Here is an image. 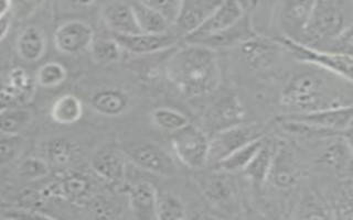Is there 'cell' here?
<instances>
[{
	"mask_svg": "<svg viewBox=\"0 0 353 220\" xmlns=\"http://www.w3.org/2000/svg\"><path fill=\"white\" fill-rule=\"evenodd\" d=\"M256 34L259 33L254 29L252 14H244L239 21L225 30L192 44H200L213 50L225 49L239 47L241 43Z\"/></svg>",
	"mask_w": 353,
	"mask_h": 220,
	"instance_id": "obj_18",
	"label": "cell"
},
{
	"mask_svg": "<svg viewBox=\"0 0 353 220\" xmlns=\"http://www.w3.org/2000/svg\"><path fill=\"white\" fill-rule=\"evenodd\" d=\"M314 3L316 0H277L274 19L281 36L301 41Z\"/></svg>",
	"mask_w": 353,
	"mask_h": 220,
	"instance_id": "obj_8",
	"label": "cell"
},
{
	"mask_svg": "<svg viewBox=\"0 0 353 220\" xmlns=\"http://www.w3.org/2000/svg\"><path fill=\"white\" fill-rule=\"evenodd\" d=\"M82 102L72 94L59 97L51 108V118L62 126L75 124L82 118Z\"/></svg>",
	"mask_w": 353,
	"mask_h": 220,
	"instance_id": "obj_28",
	"label": "cell"
},
{
	"mask_svg": "<svg viewBox=\"0 0 353 220\" xmlns=\"http://www.w3.org/2000/svg\"><path fill=\"white\" fill-rule=\"evenodd\" d=\"M64 1L74 9H88L97 3V0H64Z\"/></svg>",
	"mask_w": 353,
	"mask_h": 220,
	"instance_id": "obj_40",
	"label": "cell"
},
{
	"mask_svg": "<svg viewBox=\"0 0 353 220\" xmlns=\"http://www.w3.org/2000/svg\"><path fill=\"white\" fill-rule=\"evenodd\" d=\"M121 151L127 160L141 170L161 176H170L176 173L174 159L168 152L154 143H130Z\"/></svg>",
	"mask_w": 353,
	"mask_h": 220,
	"instance_id": "obj_9",
	"label": "cell"
},
{
	"mask_svg": "<svg viewBox=\"0 0 353 220\" xmlns=\"http://www.w3.org/2000/svg\"><path fill=\"white\" fill-rule=\"evenodd\" d=\"M3 217L11 218V219H49V218H52L49 214H42L41 212H34V210H10Z\"/></svg>",
	"mask_w": 353,
	"mask_h": 220,
	"instance_id": "obj_39",
	"label": "cell"
},
{
	"mask_svg": "<svg viewBox=\"0 0 353 220\" xmlns=\"http://www.w3.org/2000/svg\"><path fill=\"white\" fill-rule=\"evenodd\" d=\"M126 157L113 148H102L94 154L91 168L95 175L110 185H121L126 176Z\"/></svg>",
	"mask_w": 353,
	"mask_h": 220,
	"instance_id": "obj_15",
	"label": "cell"
},
{
	"mask_svg": "<svg viewBox=\"0 0 353 220\" xmlns=\"http://www.w3.org/2000/svg\"><path fill=\"white\" fill-rule=\"evenodd\" d=\"M130 3L141 32L161 34L171 30L170 23L161 14H158L157 11L149 8L138 0H132Z\"/></svg>",
	"mask_w": 353,
	"mask_h": 220,
	"instance_id": "obj_27",
	"label": "cell"
},
{
	"mask_svg": "<svg viewBox=\"0 0 353 220\" xmlns=\"http://www.w3.org/2000/svg\"><path fill=\"white\" fill-rule=\"evenodd\" d=\"M138 1L157 11L158 14H161L172 27L179 12L182 0H138Z\"/></svg>",
	"mask_w": 353,
	"mask_h": 220,
	"instance_id": "obj_37",
	"label": "cell"
},
{
	"mask_svg": "<svg viewBox=\"0 0 353 220\" xmlns=\"http://www.w3.org/2000/svg\"><path fill=\"white\" fill-rule=\"evenodd\" d=\"M279 150L275 151L270 176H272L277 186L288 187L294 184L297 179L295 160L290 148H281Z\"/></svg>",
	"mask_w": 353,
	"mask_h": 220,
	"instance_id": "obj_26",
	"label": "cell"
},
{
	"mask_svg": "<svg viewBox=\"0 0 353 220\" xmlns=\"http://www.w3.org/2000/svg\"><path fill=\"white\" fill-rule=\"evenodd\" d=\"M352 0H316L301 43L323 49L352 28Z\"/></svg>",
	"mask_w": 353,
	"mask_h": 220,
	"instance_id": "obj_2",
	"label": "cell"
},
{
	"mask_svg": "<svg viewBox=\"0 0 353 220\" xmlns=\"http://www.w3.org/2000/svg\"><path fill=\"white\" fill-rule=\"evenodd\" d=\"M246 63L254 69H265L272 65L284 50L275 38H265L261 34L252 36L239 45Z\"/></svg>",
	"mask_w": 353,
	"mask_h": 220,
	"instance_id": "obj_16",
	"label": "cell"
},
{
	"mask_svg": "<svg viewBox=\"0 0 353 220\" xmlns=\"http://www.w3.org/2000/svg\"><path fill=\"white\" fill-rule=\"evenodd\" d=\"M274 38L285 51L292 53V56L301 63L317 66L349 84L352 82V55L328 52L285 36Z\"/></svg>",
	"mask_w": 353,
	"mask_h": 220,
	"instance_id": "obj_5",
	"label": "cell"
},
{
	"mask_svg": "<svg viewBox=\"0 0 353 220\" xmlns=\"http://www.w3.org/2000/svg\"><path fill=\"white\" fill-rule=\"evenodd\" d=\"M130 1H132V0H130Z\"/></svg>",
	"mask_w": 353,
	"mask_h": 220,
	"instance_id": "obj_45",
	"label": "cell"
},
{
	"mask_svg": "<svg viewBox=\"0 0 353 220\" xmlns=\"http://www.w3.org/2000/svg\"><path fill=\"white\" fill-rule=\"evenodd\" d=\"M101 16L112 34L141 32L130 0H110L103 6Z\"/></svg>",
	"mask_w": 353,
	"mask_h": 220,
	"instance_id": "obj_14",
	"label": "cell"
},
{
	"mask_svg": "<svg viewBox=\"0 0 353 220\" xmlns=\"http://www.w3.org/2000/svg\"><path fill=\"white\" fill-rule=\"evenodd\" d=\"M11 27V16L10 14H6L3 18H0V42L3 41V38L8 34L9 30Z\"/></svg>",
	"mask_w": 353,
	"mask_h": 220,
	"instance_id": "obj_41",
	"label": "cell"
},
{
	"mask_svg": "<svg viewBox=\"0 0 353 220\" xmlns=\"http://www.w3.org/2000/svg\"><path fill=\"white\" fill-rule=\"evenodd\" d=\"M110 36L119 42L124 52L143 55L163 52L167 50L176 49L182 41L180 36L172 31L161 34L135 33V34H112Z\"/></svg>",
	"mask_w": 353,
	"mask_h": 220,
	"instance_id": "obj_11",
	"label": "cell"
},
{
	"mask_svg": "<svg viewBox=\"0 0 353 220\" xmlns=\"http://www.w3.org/2000/svg\"><path fill=\"white\" fill-rule=\"evenodd\" d=\"M32 121V113L25 108H6L0 110V133L19 135Z\"/></svg>",
	"mask_w": 353,
	"mask_h": 220,
	"instance_id": "obj_30",
	"label": "cell"
},
{
	"mask_svg": "<svg viewBox=\"0 0 353 220\" xmlns=\"http://www.w3.org/2000/svg\"><path fill=\"white\" fill-rule=\"evenodd\" d=\"M21 148L19 135H3L0 137V165L14 161Z\"/></svg>",
	"mask_w": 353,
	"mask_h": 220,
	"instance_id": "obj_38",
	"label": "cell"
},
{
	"mask_svg": "<svg viewBox=\"0 0 353 220\" xmlns=\"http://www.w3.org/2000/svg\"><path fill=\"white\" fill-rule=\"evenodd\" d=\"M279 121L287 129L294 132L340 135L343 132H351L352 106L351 104H338L308 113H287L281 117Z\"/></svg>",
	"mask_w": 353,
	"mask_h": 220,
	"instance_id": "obj_4",
	"label": "cell"
},
{
	"mask_svg": "<svg viewBox=\"0 0 353 220\" xmlns=\"http://www.w3.org/2000/svg\"><path fill=\"white\" fill-rule=\"evenodd\" d=\"M47 50V38L37 25H28L17 38V52L26 62L33 63L43 56Z\"/></svg>",
	"mask_w": 353,
	"mask_h": 220,
	"instance_id": "obj_22",
	"label": "cell"
},
{
	"mask_svg": "<svg viewBox=\"0 0 353 220\" xmlns=\"http://www.w3.org/2000/svg\"><path fill=\"white\" fill-rule=\"evenodd\" d=\"M130 97L121 88H101L90 97V106L95 113L105 117H119L126 113Z\"/></svg>",
	"mask_w": 353,
	"mask_h": 220,
	"instance_id": "obj_21",
	"label": "cell"
},
{
	"mask_svg": "<svg viewBox=\"0 0 353 220\" xmlns=\"http://www.w3.org/2000/svg\"><path fill=\"white\" fill-rule=\"evenodd\" d=\"M20 176L29 181H37L49 175L50 168L47 161L40 157H30L23 160L18 168Z\"/></svg>",
	"mask_w": 353,
	"mask_h": 220,
	"instance_id": "obj_36",
	"label": "cell"
},
{
	"mask_svg": "<svg viewBox=\"0 0 353 220\" xmlns=\"http://www.w3.org/2000/svg\"><path fill=\"white\" fill-rule=\"evenodd\" d=\"M32 89L33 82L30 75L21 67H16L11 69L7 76L5 85L0 93V98L7 104L20 102L22 99L30 96Z\"/></svg>",
	"mask_w": 353,
	"mask_h": 220,
	"instance_id": "obj_23",
	"label": "cell"
},
{
	"mask_svg": "<svg viewBox=\"0 0 353 220\" xmlns=\"http://www.w3.org/2000/svg\"><path fill=\"white\" fill-rule=\"evenodd\" d=\"M167 76L188 97L207 96L219 87L221 69L216 51L200 44L176 47L167 63Z\"/></svg>",
	"mask_w": 353,
	"mask_h": 220,
	"instance_id": "obj_1",
	"label": "cell"
},
{
	"mask_svg": "<svg viewBox=\"0 0 353 220\" xmlns=\"http://www.w3.org/2000/svg\"><path fill=\"white\" fill-rule=\"evenodd\" d=\"M226 172L214 170V174L205 175L207 177L202 182L205 195L216 204H229L234 198V184L228 177Z\"/></svg>",
	"mask_w": 353,
	"mask_h": 220,
	"instance_id": "obj_25",
	"label": "cell"
},
{
	"mask_svg": "<svg viewBox=\"0 0 353 220\" xmlns=\"http://www.w3.org/2000/svg\"><path fill=\"white\" fill-rule=\"evenodd\" d=\"M223 0H182L171 31L183 38L196 30Z\"/></svg>",
	"mask_w": 353,
	"mask_h": 220,
	"instance_id": "obj_13",
	"label": "cell"
},
{
	"mask_svg": "<svg viewBox=\"0 0 353 220\" xmlns=\"http://www.w3.org/2000/svg\"><path fill=\"white\" fill-rule=\"evenodd\" d=\"M244 14L245 12L237 0H223L205 21L190 34L182 38V41L185 43H196L203 38L214 36L234 25Z\"/></svg>",
	"mask_w": 353,
	"mask_h": 220,
	"instance_id": "obj_12",
	"label": "cell"
},
{
	"mask_svg": "<svg viewBox=\"0 0 353 220\" xmlns=\"http://www.w3.org/2000/svg\"><path fill=\"white\" fill-rule=\"evenodd\" d=\"M152 121L158 129L171 133L190 124L185 113L170 107L154 108L152 111Z\"/></svg>",
	"mask_w": 353,
	"mask_h": 220,
	"instance_id": "obj_32",
	"label": "cell"
},
{
	"mask_svg": "<svg viewBox=\"0 0 353 220\" xmlns=\"http://www.w3.org/2000/svg\"><path fill=\"white\" fill-rule=\"evenodd\" d=\"M68 71L64 65L58 62H48L38 69L37 82L46 88L57 87L65 82Z\"/></svg>",
	"mask_w": 353,
	"mask_h": 220,
	"instance_id": "obj_35",
	"label": "cell"
},
{
	"mask_svg": "<svg viewBox=\"0 0 353 220\" xmlns=\"http://www.w3.org/2000/svg\"><path fill=\"white\" fill-rule=\"evenodd\" d=\"M93 184L88 175L79 172L65 174L57 183L48 187L43 195L47 197H62L70 201H83L90 196Z\"/></svg>",
	"mask_w": 353,
	"mask_h": 220,
	"instance_id": "obj_20",
	"label": "cell"
},
{
	"mask_svg": "<svg viewBox=\"0 0 353 220\" xmlns=\"http://www.w3.org/2000/svg\"><path fill=\"white\" fill-rule=\"evenodd\" d=\"M94 38L95 32L88 22L70 19L55 29L53 42L62 54L77 55L90 50Z\"/></svg>",
	"mask_w": 353,
	"mask_h": 220,
	"instance_id": "obj_10",
	"label": "cell"
},
{
	"mask_svg": "<svg viewBox=\"0 0 353 220\" xmlns=\"http://www.w3.org/2000/svg\"><path fill=\"white\" fill-rule=\"evenodd\" d=\"M264 135L265 131L262 126L244 122L215 132L210 139L208 164L214 166L232 152Z\"/></svg>",
	"mask_w": 353,
	"mask_h": 220,
	"instance_id": "obj_7",
	"label": "cell"
},
{
	"mask_svg": "<svg viewBox=\"0 0 353 220\" xmlns=\"http://www.w3.org/2000/svg\"><path fill=\"white\" fill-rule=\"evenodd\" d=\"M274 150L275 148L272 146V143L265 139L262 148H259L256 155L243 170L255 184H263L268 177H270V168L275 155Z\"/></svg>",
	"mask_w": 353,
	"mask_h": 220,
	"instance_id": "obj_29",
	"label": "cell"
},
{
	"mask_svg": "<svg viewBox=\"0 0 353 220\" xmlns=\"http://www.w3.org/2000/svg\"><path fill=\"white\" fill-rule=\"evenodd\" d=\"M27 1H31V3H40V1H42V0H27Z\"/></svg>",
	"mask_w": 353,
	"mask_h": 220,
	"instance_id": "obj_44",
	"label": "cell"
},
{
	"mask_svg": "<svg viewBox=\"0 0 353 220\" xmlns=\"http://www.w3.org/2000/svg\"><path fill=\"white\" fill-rule=\"evenodd\" d=\"M208 126L213 133L244 122V109L240 99L233 93L224 94L207 115Z\"/></svg>",
	"mask_w": 353,
	"mask_h": 220,
	"instance_id": "obj_17",
	"label": "cell"
},
{
	"mask_svg": "<svg viewBox=\"0 0 353 220\" xmlns=\"http://www.w3.org/2000/svg\"><path fill=\"white\" fill-rule=\"evenodd\" d=\"M281 104L288 113H303L339 104L334 102L323 76L314 73H301L294 75L286 82L281 91Z\"/></svg>",
	"mask_w": 353,
	"mask_h": 220,
	"instance_id": "obj_3",
	"label": "cell"
},
{
	"mask_svg": "<svg viewBox=\"0 0 353 220\" xmlns=\"http://www.w3.org/2000/svg\"><path fill=\"white\" fill-rule=\"evenodd\" d=\"M242 6L243 10L245 14H253V11L259 7L262 0H237Z\"/></svg>",
	"mask_w": 353,
	"mask_h": 220,
	"instance_id": "obj_42",
	"label": "cell"
},
{
	"mask_svg": "<svg viewBox=\"0 0 353 220\" xmlns=\"http://www.w3.org/2000/svg\"><path fill=\"white\" fill-rule=\"evenodd\" d=\"M77 148L74 142L65 138H55L46 146V154L50 162L59 166L69 164L74 159Z\"/></svg>",
	"mask_w": 353,
	"mask_h": 220,
	"instance_id": "obj_33",
	"label": "cell"
},
{
	"mask_svg": "<svg viewBox=\"0 0 353 220\" xmlns=\"http://www.w3.org/2000/svg\"><path fill=\"white\" fill-rule=\"evenodd\" d=\"M11 6H12V0H0V18L10 14Z\"/></svg>",
	"mask_w": 353,
	"mask_h": 220,
	"instance_id": "obj_43",
	"label": "cell"
},
{
	"mask_svg": "<svg viewBox=\"0 0 353 220\" xmlns=\"http://www.w3.org/2000/svg\"><path fill=\"white\" fill-rule=\"evenodd\" d=\"M171 146L182 164L191 170H201L208 165L210 139L198 126L189 124L171 133Z\"/></svg>",
	"mask_w": 353,
	"mask_h": 220,
	"instance_id": "obj_6",
	"label": "cell"
},
{
	"mask_svg": "<svg viewBox=\"0 0 353 220\" xmlns=\"http://www.w3.org/2000/svg\"><path fill=\"white\" fill-rule=\"evenodd\" d=\"M90 51H91L93 60L97 63L103 64V65L119 62L121 58V53L124 52L119 42L116 41L112 36H108V38H104V36L97 38L95 36L92 42Z\"/></svg>",
	"mask_w": 353,
	"mask_h": 220,
	"instance_id": "obj_31",
	"label": "cell"
},
{
	"mask_svg": "<svg viewBox=\"0 0 353 220\" xmlns=\"http://www.w3.org/2000/svg\"><path fill=\"white\" fill-rule=\"evenodd\" d=\"M128 205L137 219H157L158 192L150 182H138L127 190Z\"/></svg>",
	"mask_w": 353,
	"mask_h": 220,
	"instance_id": "obj_19",
	"label": "cell"
},
{
	"mask_svg": "<svg viewBox=\"0 0 353 220\" xmlns=\"http://www.w3.org/2000/svg\"><path fill=\"white\" fill-rule=\"evenodd\" d=\"M266 138H257L255 140L248 142L242 148H237L234 152H232L230 155L224 157L222 161L212 166L214 170H223L226 173H235V172H241L250 164L253 157L256 155L259 148H262Z\"/></svg>",
	"mask_w": 353,
	"mask_h": 220,
	"instance_id": "obj_24",
	"label": "cell"
},
{
	"mask_svg": "<svg viewBox=\"0 0 353 220\" xmlns=\"http://www.w3.org/2000/svg\"><path fill=\"white\" fill-rule=\"evenodd\" d=\"M185 207L176 196L165 192H158L157 219H185Z\"/></svg>",
	"mask_w": 353,
	"mask_h": 220,
	"instance_id": "obj_34",
	"label": "cell"
}]
</instances>
